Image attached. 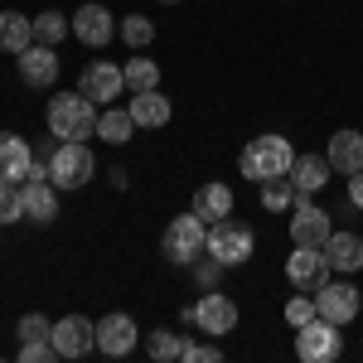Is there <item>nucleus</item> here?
Here are the masks:
<instances>
[{
    "label": "nucleus",
    "mask_w": 363,
    "mask_h": 363,
    "mask_svg": "<svg viewBox=\"0 0 363 363\" xmlns=\"http://www.w3.org/2000/svg\"><path fill=\"white\" fill-rule=\"evenodd\" d=\"M203 252H208V228H203V218H199L194 208L179 213V218H169L165 257L174 262V267H194V257H203Z\"/></svg>",
    "instance_id": "obj_3"
},
{
    "label": "nucleus",
    "mask_w": 363,
    "mask_h": 363,
    "mask_svg": "<svg viewBox=\"0 0 363 363\" xmlns=\"http://www.w3.org/2000/svg\"><path fill=\"white\" fill-rule=\"evenodd\" d=\"M349 203L363 213V169H354V174H349Z\"/></svg>",
    "instance_id": "obj_35"
},
{
    "label": "nucleus",
    "mask_w": 363,
    "mask_h": 363,
    "mask_svg": "<svg viewBox=\"0 0 363 363\" xmlns=\"http://www.w3.org/2000/svg\"><path fill=\"white\" fill-rule=\"evenodd\" d=\"M257 247V238H252L247 223H238V218H223V223L208 228V252L223 262V267H242Z\"/></svg>",
    "instance_id": "obj_6"
},
{
    "label": "nucleus",
    "mask_w": 363,
    "mask_h": 363,
    "mask_svg": "<svg viewBox=\"0 0 363 363\" xmlns=\"http://www.w3.org/2000/svg\"><path fill=\"white\" fill-rule=\"evenodd\" d=\"M20 58V78H25L29 87H54L58 78V49H49V44H29Z\"/></svg>",
    "instance_id": "obj_16"
},
{
    "label": "nucleus",
    "mask_w": 363,
    "mask_h": 363,
    "mask_svg": "<svg viewBox=\"0 0 363 363\" xmlns=\"http://www.w3.org/2000/svg\"><path fill=\"white\" fill-rule=\"evenodd\" d=\"M301 203V189L291 184V174H277V179H262V208L267 213H286Z\"/></svg>",
    "instance_id": "obj_24"
},
{
    "label": "nucleus",
    "mask_w": 363,
    "mask_h": 363,
    "mask_svg": "<svg viewBox=\"0 0 363 363\" xmlns=\"http://www.w3.org/2000/svg\"><path fill=\"white\" fill-rule=\"evenodd\" d=\"M29 165H34V150H29L25 136H15V131H0V179H10V184H25L29 179Z\"/></svg>",
    "instance_id": "obj_15"
},
{
    "label": "nucleus",
    "mask_w": 363,
    "mask_h": 363,
    "mask_svg": "<svg viewBox=\"0 0 363 363\" xmlns=\"http://www.w3.org/2000/svg\"><path fill=\"white\" fill-rule=\"evenodd\" d=\"M160 5H174V0H160Z\"/></svg>",
    "instance_id": "obj_36"
},
{
    "label": "nucleus",
    "mask_w": 363,
    "mask_h": 363,
    "mask_svg": "<svg viewBox=\"0 0 363 363\" xmlns=\"http://www.w3.org/2000/svg\"><path fill=\"white\" fill-rule=\"evenodd\" d=\"M136 320L131 315H121V310H112V315H102L97 320V349L107 354V359H126L131 349H136Z\"/></svg>",
    "instance_id": "obj_9"
},
{
    "label": "nucleus",
    "mask_w": 363,
    "mask_h": 363,
    "mask_svg": "<svg viewBox=\"0 0 363 363\" xmlns=\"http://www.w3.org/2000/svg\"><path fill=\"white\" fill-rule=\"evenodd\" d=\"M34 44V20L20 10H0V54H25Z\"/></svg>",
    "instance_id": "obj_19"
},
{
    "label": "nucleus",
    "mask_w": 363,
    "mask_h": 363,
    "mask_svg": "<svg viewBox=\"0 0 363 363\" xmlns=\"http://www.w3.org/2000/svg\"><path fill=\"white\" fill-rule=\"evenodd\" d=\"M145 354L155 363H169V359H184V339L174 335V330H155V335L145 339Z\"/></svg>",
    "instance_id": "obj_28"
},
{
    "label": "nucleus",
    "mask_w": 363,
    "mask_h": 363,
    "mask_svg": "<svg viewBox=\"0 0 363 363\" xmlns=\"http://www.w3.org/2000/svg\"><path fill=\"white\" fill-rule=\"evenodd\" d=\"M218 272H223V262L213 257V252H203V257H194V281L208 291V286H218Z\"/></svg>",
    "instance_id": "obj_33"
},
{
    "label": "nucleus",
    "mask_w": 363,
    "mask_h": 363,
    "mask_svg": "<svg viewBox=\"0 0 363 363\" xmlns=\"http://www.w3.org/2000/svg\"><path fill=\"white\" fill-rule=\"evenodd\" d=\"M296 165V150H291V140L286 136H257L242 145V155H238V169L247 174V179H277V174H291Z\"/></svg>",
    "instance_id": "obj_1"
},
{
    "label": "nucleus",
    "mask_w": 363,
    "mask_h": 363,
    "mask_svg": "<svg viewBox=\"0 0 363 363\" xmlns=\"http://www.w3.org/2000/svg\"><path fill=\"white\" fill-rule=\"evenodd\" d=\"M315 315H320V310H315V296H291V301H286V325H296V330L310 325Z\"/></svg>",
    "instance_id": "obj_32"
},
{
    "label": "nucleus",
    "mask_w": 363,
    "mask_h": 363,
    "mask_svg": "<svg viewBox=\"0 0 363 363\" xmlns=\"http://www.w3.org/2000/svg\"><path fill=\"white\" fill-rule=\"evenodd\" d=\"M335 228H330V213L325 208H315L306 194L296 203V218H291V242L296 247H325V238H330Z\"/></svg>",
    "instance_id": "obj_11"
},
{
    "label": "nucleus",
    "mask_w": 363,
    "mask_h": 363,
    "mask_svg": "<svg viewBox=\"0 0 363 363\" xmlns=\"http://www.w3.org/2000/svg\"><path fill=\"white\" fill-rule=\"evenodd\" d=\"M121 87H126V73L116 68V63H107V58H97V63H87L83 78H78V92H87L92 102H116L121 97Z\"/></svg>",
    "instance_id": "obj_10"
},
{
    "label": "nucleus",
    "mask_w": 363,
    "mask_h": 363,
    "mask_svg": "<svg viewBox=\"0 0 363 363\" xmlns=\"http://www.w3.org/2000/svg\"><path fill=\"white\" fill-rule=\"evenodd\" d=\"M68 29H73V20H68V15L44 10V15H34V44H49V49H58Z\"/></svg>",
    "instance_id": "obj_26"
},
{
    "label": "nucleus",
    "mask_w": 363,
    "mask_h": 363,
    "mask_svg": "<svg viewBox=\"0 0 363 363\" xmlns=\"http://www.w3.org/2000/svg\"><path fill=\"white\" fill-rule=\"evenodd\" d=\"M286 277H291V286H301V291L315 296L330 281V257H325V247H296L291 262H286Z\"/></svg>",
    "instance_id": "obj_8"
},
{
    "label": "nucleus",
    "mask_w": 363,
    "mask_h": 363,
    "mask_svg": "<svg viewBox=\"0 0 363 363\" xmlns=\"http://www.w3.org/2000/svg\"><path fill=\"white\" fill-rule=\"evenodd\" d=\"M73 34L83 39L87 49H102V44H112V34H116L112 10H107V5H83V10L73 15Z\"/></svg>",
    "instance_id": "obj_14"
},
{
    "label": "nucleus",
    "mask_w": 363,
    "mask_h": 363,
    "mask_svg": "<svg viewBox=\"0 0 363 363\" xmlns=\"http://www.w3.org/2000/svg\"><path fill=\"white\" fill-rule=\"evenodd\" d=\"M330 169H344V174L363 169V131H335L330 136Z\"/></svg>",
    "instance_id": "obj_20"
},
{
    "label": "nucleus",
    "mask_w": 363,
    "mask_h": 363,
    "mask_svg": "<svg viewBox=\"0 0 363 363\" xmlns=\"http://www.w3.org/2000/svg\"><path fill=\"white\" fill-rule=\"evenodd\" d=\"M20 339H25V344H34V339H54V320L39 315V310H29L25 320H20Z\"/></svg>",
    "instance_id": "obj_31"
},
{
    "label": "nucleus",
    "mask_w": 363,
    "mask_h": 363,
    "mask_svg": "<svg viewBox=\"0 0 363 363\" xmlns=\"http://www.w3.org/2000/svg\"><path fill=\"white\" fill-rule=\"evenodd\" d=\"M97 131V112L87 92H54L49 102V136L58 140H87Z\"/></svg>",
    "instance_id": "obj_2"
},
{
    "label": "nucleus",
    "mask_w": 363,
    "mask_h": 363,
    "mask_svg": "<svg viewBox=\"0 0 363 363\" xmlns=\"http://www.w3.org/2000/svg\"><path fill=\"white\" fill-rule=\"evenodd\" d=\"M54 179H25L20 184V194H25V218L34 223H54L58 218V199H54Z\"/></svg>",
    "instance_id": "obj_17"
},
{
    "label": "nucleus",
    "mask_w": 363,
    "mask_h": 363,
    "mask_svg": "<svg viewBox=\"0 0 363 363\" xmlns=\"http://www.w3.org/2000/svg\"><path fill=\"white\" fill-rule=\"evenodd\" d=\"M20 213H25V194H20V184L0 179V223H15Z\"/></svg>",
    "instance_id": "obj_30"
},
{
    "label": "nucleus",
    "mask_w": 363,
    "mask_h": 363,
    "mask_svg": "<svg viewBox=\"0 0 363 363\" xmlns=\"http://www.w3.org/2000/svg\"><path fill=\"white\" fill-rule=\"evenodd\" d=\"M315 310H320L325 320H335V325H349V320L359 315V286H344V281H325V286L315 291Z\"/></svg>",
    "instance_id": "obj_12"
},
{
    "label": "nucleus",
    "mask_w": 363,
    "mask_h": 363,
    "mask_svg": "<svg viewBox=\"0 0 363 363\" xmlns=\"http://www.w3.org/2000/svg\"><path fill=\"white\" fill-rule=\"evenodd\" d=\"M194 213H199L208 228L223 223L228 213H233V189H228V184H203V189L194 194Z\"/></svg>",
    "instance_id": "obj_21"
},
{
    "label": "nucleus",
    "mask_w": 363,
    "mask_h": 363,
    "mask_svg": "<svg viewBox=\"0 0 363 363\" xmlns=\"http://www.w3.org/2000/svg\"><path fill=\"white\" fill-rule=\"evenodd\" d=\"M325 179H330V169H325L320 155H296V165H291V184H296L301 194H315Z\"/></svg>",
    "instance_id": "obj_25"
},
{
    "label": "nucleus",
    "mask_w": 363,
    "mask_h": 363,
    "mask_svg": "<svg viewBox=\"0 0 363 363\" xmlns=\"http://www.w3.org/2000/svg\"><path fill=\"white\" fill-rule=\"evenodd\" d=\"M184 359L189 363H223V354L208 349V344H184Z\"/></svg>",
    "instance_id": "obj_34"
},
{
    "label": "nucleus",
    "mask_w": 363,
    "mask_h": 363,
    "mask_svg": "<svg viewBox=\"0 0 363 363\" xmlns=\"http://www.w3.org/2000/svg\"><path fill=\"white\" fill-rule=\"evenodd\" d=\"M54 349L58 359H83L97 349V320H87V315H63L54 325Z\"/></svg>",
    "instance_id": "obj_7"
},
{
    "label": "nucleus",
    "mask_w": 363,
    "mask_h": 363,
    "mask_svg": "<svg viewBox=\"0 0 363 363\" xmlns=\"http://www.w3.org/2000/svg\"><path fill=\"white\" fill-rule=\"evenodd\" d=\"M121 39H126V49H145V44L155 39V25H150L145 15H126V20H121Z\"/></svg>",
    "instance_id": "obj_29"
},
{
    "label": "nucleus",
    "mask_w": 363,
    "mask_h": 363,
    "mask_svg": "<svg viewBox=\"0 0 363 363\" xmlns=\"http://www.w3.org/2000/svg\"><path fill=\"white\" fill-rule=\"evenodd\" d=\"M131 116H136V126H165L169 121V97L165 92H131Z\"/></svg>",
    "instance_id": "obj_22"
},
{
    "label": "nucleus",
    "mask_w": 363,
    "mask_h": 363,
    "mask_svg": "<svg viewBox=\"0 0 363 363\" xmlns=\"http://www.w3.org/2000/svg\"><path fill=\"white\" fill-rule=\"evenodd\" d=\"M92 174H97V160H92L87 140H63L49 155V179H54L58 189H83Z\"/></svg>",
    "instance_id": "obj_4"
},
{
    "label": "nucleus",
    "mask_w": 363,
    "mask_h": 363,
    "mask_svg": "<svg viewBox=\"0 0 363 363\" xmlns=\"http://www.w3.org/2000/svg\"><path fill=\"white\" fill-rule=\"evenodd\" d=\"M131 131H136L131 107H107V112L97 116V136L107 140V145H126V140H131Z\"/></svg>",
    "instance_id": "obj_23"
},
{
    "label": "nucleus",
    "mask_w": 363,
    "mask_h": 363,
    "mask_svg": "<svg viewBox=\"0 0 363 363\" xmlns=\"http://www.w3.org/2000/svg\"><path fill=\"white\" fill-rule=\"evenodd\" d=\"M325 257H330V272H359L363 267V238L359 233H330L325 238Z\"/></svg>",
    "instance_id": "obj_18"
},
{
    "label": "nucleus",
    "mask_w": 363,
    "mask_h": 363,
    "mask_svg": "<svg viewBox=\"0 0 363 363\" xmlns=\"http://www.w3.org/2000/svg\"><path fill=\"white\" fill-rule=\"evenodd\" d=\"M194 325L203 335H233L238 330V306L218 291H203V301L194 306Z\"/></svg>",
    "instance_id": "obj_13"
},
{
    "label": "nucleus",
    "mask_w": 363,
    "mask_h": 363,
    "mask_svg": "<svg viewBox=\"0 0 363 363\" xmlns=\"http://www.w3.org/2000/svg\"><path fill=\"white\" fill-rule=\"evenodd\" d=\"M121 73H126V87H131V92H150V87H160V68H155V58H140L136 54Z\"/></svg>",
    "instance_id": "obj_27"
},
{
    "label": "nucleus",
    "mask_w": 363,
    "mask_h": 363,
    "mask_svg": "<svg viewBox=\"0 0 363 363\" xmlns=\"http://www.w3.org/2000/svg\"><path fill=\"white\" fill-rule=\"evenodd\" d=\"M339 349H344V339H339V325L335 320H325V315H315L310 325L296 330V354L306 363H335Z\"/></svg>",
    "instance_id": "obj_5"
}]
</instances>
